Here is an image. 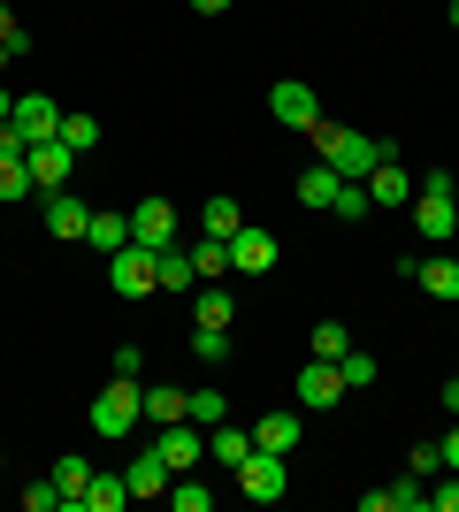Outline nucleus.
<instances>
[{
    "label": "nucleus",
    "mask_w": 459,
    "mask_h": 512,
    "mask_svg": "<svg viewBox=\"0 0 459 512\" xmlns=\"http://www.w3.org/2000/svg\"><path fill=\"white\" fill-rule=\"evenodd\" d=\"M306 138H314V153H322V161L345 176V184H360V176L383 161V138H360V130H345V123H314Z\"/></svg>",
    "instance_id": "obj_1"
},
{
    "label": "nucleus",
    "mask_w": 459,
    "mask_h": 512,
    "mask_svg": "<svg viewBox=\"0 0 459 512\" xmlns=\"http://www.w3.org/2000/svg\"><path fill=\"white\" fill-rule=\"evenodd\" d=\"M146 421V390H138V375H115L100 398H92V436H131V428Z\"/></svg>",
    "instance_id": "obj_2"
},
{
    "label": "nucleus",
    "mask_w": 459,
    "mask_h": 512,
    "mask_svg": "<svg viewBox=\"0 0 459 512\" xmlns=\"http://www.w3.org/2000/svg\"><path fill=\"white\" fill-rule=\"evenodd\" d=\"M108 283L123 291V299L161 291V253H153V245H123V253H108Z\"/></svg>",
    "instance_id": "obj_3"
},
{
    "label": "nucleus",
    "mask_w": 459,
    "mask_h": 512,
    "mask_svg": "<svg viewBox=\"0 0 459 512\" xmlns=\"http://www.w3.org/2000/svg\"><path fill=\"white\" fill-rule=\"evenodd\" d=\"M230 482H238L253 505H276V497H284V482H291V467H284V451H253L245 467H230Z\"/></svg>",
    "instance_id": "obj_4"
},
{
    "label": "nucleus",
    "mask_w": 459,
    "mask_h": 512,
    "mask_svg": "<svg viewBox=\"0 0 459 512\" xmlns=\"http://www.w3.org/2000/svg\"><path fill=\"white\" fill-rule=\"evenodd\" d=\"M360 184H368V199H375V207H406V199H414V192H421L414 176L398 169V146H391V138H383V161H375V169H368V176H360Z\"/></svg>",
    "instance_id": "obj_5"
},
{
    "label": "nucleus",
    "mask_w": 459,
    "mask_h": 512,
    "mask_svg": "<svg viewBox=\"0 0 459 512\" xmlns=\"http://www.w3.org/2000/svg\"><path fill=\"white\" fill-rule=\"evenodd\" d=\"M23 169H31V184H46V192H69V176H77V146L46 138V146L23 153Z\"/></svg>",
    "instance_id": "obj_6"
},
{
    "label": "nucleus",
    "mask_w": 459,
    "mask_h": 512,
    "mask_svg": "<svg viewBox=\"0 0 459 512\" xmlns=\"http://www.w3.org/2000/svg\"><path fill=\"white\" fill-rule=\"evenodd\" d=\"M268 115H276V123H291V130H314V123H322V100H314V85L284 77V85L268 92Z\"/></svg>",
    "instance_id": "obj_7"
},
{
    "label": "nucleus",
    "mask_w": 459,
    "mask_h": 512,
    "mask_svg": "<svg viewBox=\"0 0 459 512\" xmlns=\"http://www.w3.org/2000/svg\"><path fill=\"white\" fill-rule=\"evenodd\" d=\"M398 276L406 283H421V291H429V299H459V260L452 253H437V260H398Z\"/></svg>",
    "instance_id": "obj_8"
},
{
    "label": "nucleus",
    "mask_w": 459,
    "mask_h": 512,
    "mask_svg": "<svg viewBox=\"0 0 459 512\" xmlns=\"http://www.w3.org/2000/svg\"><path fill=\"white\" fill-rule=\"evenodd\" d=\"M153 451H161V467H169V474H192L199 459H207V436H199L192 421H169V428H161V444H153Z\"/></svg>",
    "instance_id": "obj_9"
},
{
    "label": "nucleus",
    "mask_w": 459,
    "mask_h": 512,
    "mask_svg": "<svg viewBox=\"0 0 459 512\" xmlns=\"http://www.w3.org/2000/svg\"><path fill=\"white\" fill-rule=\"evenodd\" d=\"M131 245H153V253L176 245V207H169V199H138V207H131Z\"/></svg>",
    "instance_id": "obj_10"
},
{
    "label": "nucleus",
    "mask_w": 459,
    "mask_h": 512,
    "mask_svg": "<svg viewBox=\"0 0 459 512\" xmlns=\"http://www.w3.org/2000/svg\"><path fill=\"white\" fill-rule=\"evenodd\" d=\"M406 207H414V230L429 237V245H444V237L459 230V207H452V192H414Z\"/></svg>",
    "instance_id": "obj_11"
},
{
    "label": "nucleus",
    "mask_w": 459,
    "mask_h": 512,
    "mask_svg": "<svg viewBox=\"0 0 459 512\" xmlns=\"http://www.w3.org/2000/svg\"><path fill=\"white\" fill-rule=\"evenodd\" d=\"M8 123L23 130V146H46V138H62V107L46 100V92H31V100H16V115Z\"/></svg>",
    "instance_id": "obj_12"
},
{
    "label": "nucleus",
    "mask_w": 459,
    "mask_h": 512,
    "mask_svg": "<svg viewBox=\"0 0 459 512\" xmlns=\"http://www.w3.org/2000/svg\"><path fill=\"white\" fill-rule=\"evenodd\" d=\"M337 398H345V367H337V360H314V367H299V406H306V413L337 406Z\"/></svg>",
    "instance_id": "obj_13"
},
{
    "label": "nucleus",
    "mask_w": 459,
    "mask_h": 512,
    "mask_svg": "<svg viewBox=\"0 0 459 512\" xmlns=\"http://www.w3.org/2000/svg\"><path fill=\"white\" fill-rule=\"evenodd\" d=\"M230 268H238V276H268V268H276V237L245 222V230L230 237Z\"/></svg>",
    "instance_id": "obj_14"
},
{
    "label": "nucleus",
    "mask_w": 459,
    "mask_h": 512,
    "mask_svg": "<svg viewBox=\"0 0 459 512\" xmlns=\"http://www.w3.org/2000/svg\"><path fill=\"white\" fill-rule=\"evenodd\" d=\"M85 222H92V207H85L77 192H46V237L77 245V237H85Z\"/></svg>",
    "instance_id": "obj_15"
},
{
    "label": "nucleus",
    "mask_w": 459,
    "mask_h": 512,
    "mask_svg": "<svg viewBox=\"0 0 459 512\" xmlns=\"http://www.w3.org/2000/svg\"><path fill=\"white\" fill-rule=\"evenodd\" d=\"M123 505H131V482H123V474H92L85 497H77V512H123Z\"/></svg>",
    "instance_id": "obj_16"
},
{
    "label": "nucleus",
    "mask_w": 459,
    "mask_h": 512,
    "mask_svg": "<svg viewBox=\"0 0 459 512\" xmlns=\"http://www.w3.org/2000/svg\"><path fill=\"white\" fill-rule=\"evenodd\" d=\"M123 482H131V497H169V467H161V451H138L131 467H123Z\"/></svg>",
    "instance_id": "obj_17"
},
{
    "label": "nucleus",
    "mask_w": 459,
    "mask_h": 512,
    "mask_svg": "<svg viewBox=\"0 0 459 512\" xmlns=\"http://www.w3.org/2000/svg\"><path fill=\"white\" fill-rule=\"evenodd\" d=\"M85 245H100V253H123V245H131V214L100 207V214L85 222Z\"/></svg>",
    "instance_id": "obj_18"
},
{
    "label": "nucleus",
    "mask_w": 459,
    "mask_h": 512,
    "mask_svg": "<svg viewBox=\"0 0 459 512\" xmlns=\"http://www.w3.org/2000/svg\"><path fill=\"white\" fill-rule=\"evenodd\" d=\"M207 459H222V467H245L253 459V428H207Z\"/></svg>",
    "instance_id": "obj_19"
},
{
    "label": "nucleus",
    "mask_w": 459,
    "mask_h": 512,
    "mask_svg": "<svg viewBox=\"0 0 459 512\" xmlns=\"http://www.w3.org/2000/svg\"><path fill=\"white\" fill-rule=\"evenodd\" d=\"M291 444H299V421H291V413H261V421H253V451H284L291 459Z\"/></svg>",
    "instance_id": "obj_20"
},
{
    "label": "nucleus",
    "mask_w": 459,
    "mask_h": 512,
    "mask_svg": "<svg viewBox=\"0 0 459 512\" xmlns=\"http://www.w3.org/2000/svg\"><path fill=\"white\" fill-rule=\"evenodd\" d=\"M46 482L62 490V505H77V497H85V482H92V467L77 459V451H69V459H54V467H46Z\"/></svg>",
    "instance_id": "obj_21"
},
{
    "label": "nucleus",
    "mask_w": 459,
    "mask_h": 512,
    "mask_svg": "<svg viewBox=\"0 0 459 512\" xmlns=\"http://www.w3.org/2000/svg\"><path fill=\"white\" fill-rule=\"evenodd\" d=\"M184 413H192V390H176V383H161V390H146V421H184Z\"/></svg>",
    "instance_id": "obj_22"
},
{
    "label": "nucleus",
    "mask_w": 459,
    "mask_h": 512,
    "mask_svg": "<svg viewBox=\"0 0 459 512\" xmlns=\"http://www.w3.org/2000/svg\"><path fill=\"white\" fill-rule=\"evenodd\" d=\"M192 268H199V283H222V276H230V237H207V245H192Z\"/></svg>",
    "instance_id": "obj_23"
},
{
    "label": "nucleus",
    "mask_w": 459,
    "mask_h": 512,
    "mask_svg": "<svg viewBox=\"0 0 459 512\" xmlns=\"http://www.w3.org/2000/svg\"><path fill=\"white\" fill-rule=\"evenodd\" d=\"M337 184H345V176L329 169V161H314V169L299 176V199H306V207H329V199H337Z\"/></svg>",
    "instance_id": "obj_24"
},
{
    "label": "nucleus",
    "mask_w": 459,
    "mask_h": 512,
    "mask_svg": "<svg viewBox=\"0 0 459 512\" xmlns=\"http://www.w3.org/2000/svg\"><path fill=\"white\" fill-rule=\"evenodd\" d=\"M192 283H199L192 253H176V245H161V291H169V299H176V291H192Z\"/></svg>",
    "instance_id": "obj_25"
},
{
    "label": "nucleus",
    "mask_w": 459,
    "mask_h": 512,
    "mask_svg": "<svg viewBox=\"0 0 459 512\" xmlns=\"http://www.w3.org/2000/svg\"><path fill=\"white\" fill-rule=\"evenodd\" d=\"M199 222H207V237H238V230H245L238 199H207V207H199Z\"/></svg>",
    "instance_id": "obj_26"
},
{
    "label": "nucleus",
    "mask_w": 459,
    "mask_h": 512,
    "mask_svg": "<svg viewBox=\"0 0 459 512\" xmlns=\"http://www.w3.org/2000/svg\"><path fill=\"white\" fill-rule=\"evenodd\" d=\"M329 214H337V222H368V214H375L368 184H337V199H329Z\"/></svg>",
    "instance_id": "obj_27"
},
{
    "label": "nucleus",
    "mask_w": 459,
    "mask_h": 512,
    "mask_svg": "<svg viewBox=\"0 0 459 512\" xmlns=\"http://www.w3.org/2000/svg\"><path fill=\"white\" fill-rule=\"evenodd\" d=\"M192 314H199V329H230V291H222V283H207V291L192 299Z\"/></svg>",
    "instance_id": "obj_28"
},
{
    "label": "nucleus",
    "mask_w": 459,
    "mask_h": 512,
    "mask_svg": "<svg viewBox=\"0 0 459 512\" xmlns=\"http://www.w3.org/2000/svg\"><path fill=\"white\" fill-rule=\"evenodd\" d=\"M306 344H314V360H345V352H352L345 321H314V337H306Z\"/></svg>",
    "instance_id": "obj_29"
},
{
    "label": "nucleus",
    "mask_w": 459,
    "mask_h": 512,
    "mask_svg": "<svg viewBox=\"0 0 459 512\" xmlns=\"http://www.w3.org/2000/svg\"><path fill=\"white\" fill-rule=\"evenodd\" d=\"M169 505L176 512H207V505H215V490H199L192 474H169Z\"/></svg>",
    "instance_id": "obj_30"
},
{
    "label": "nucleus",
    "mask_w": 459,
    "mask_h": 512,
    "mask_svg": "<svg viewBox=\"0 0 459 512\" xmlns=\"http://www.w3.org/2000/svg\"><path fill=\"white\" fill-rule=\"evenodd\" d=\"M62 146L92 153V146H100V115H62Z\"/></svg>",
    "instance_id": "obj_31"
},
{
    "label": "nucleus",
    "mask_w": 459,
    "mask_h": 512,
    "mask_svg": "<svg viewBox=\"0 0 459 512\" xmlns=\"http://www.w3.org/2000/svg\"><path fill=\"white\" fill-rule=\"evenodd\" d=\"M31 192V169H23V153H0V199H23Z\"/></svg>",
    "instance_id": "obj_32"
},
{
    "label": "nucleus",
    "mask_w": 459,
    "mask_h": 512,
    "mask_svg": "<svg viewBox=\"0 0 459 512\" xmlns=\"http://www.w3.org/2000/svg\"><path fill=\"white\" fill-rule=\"evenodd\" d=\"M222 413H230V398H222V390H192V413H184V421H199V428H215Z\"/></svg>",
    "instance_id": "obj_33"
},
{
    "label": "nucleus",
    "mask_w": 459,
    "mask_h": 512,
    "mask_svg": "<svg viewBox=\"0 0 459 512\" xmlns=\"http://www.w3.org/2000/svg\"><path fill=\"white\" fill-rule=\"evenodd\" d=\"M406 474H414V482H437V474H444V444H414Z\"/></svg>",
    "instance_id": "obj_34"
},
{
    "label": "nucleus",
    "mask_w": 459,
    "mask_h": 512,
    "mask_svg": "<svg viewBox=\"0 0 459 512\" xmlns=\"http://www.w3.org/2000/svg\"><path fill=\"white\" fill-rule=\"evenodd\" d=\"M337 367H345V390H368L375 375H383V367H375L368 352H345V360H337Z\"/></svg>",
    "instance_id": "obj_35"
},
{
    "label": "nucleus",
    "mask_w": 459,
    "mask_h": 512,
    "mask_svg": "<svg viewBox=\"0 0 459 512\" xmlns=\"http://www.w3.org/2000/svg\"><path fill=\"white\" fill-rule=\"evenodd\" d=\"M0 46H8V54H16V62H23V54H31V31H23V23L8 16V0H0Z\"/></svg>",
    "instance_id": "obj_36"
},
{
    "label": "nucleus",
    "mask_w": 459,
    "mask_h": 512,
    "mask_svg": "<svg viewBox=\"0 0 459 512\" xmlns=\"http://www.w3.org/2000/svg\"><path fill=\"white\" fill-rule=\"evenodd\" d=\"M192 352L199 360H230V329H192Z\"/></svg>",
    "instance_id": "obj_37"
},
{
    "label": "nucleus",
    "mask_w": 459,
    "mask_h": 512,
    "mask_svg": "<svg viewBox=\"0 0 459 512\" xmlns=\"http://www.w3.org/2000/svg\"><path fill=\"white\" fill-rule=\"evenodd\" d=\"M429 505H437V512H459V474H452V467H444V482L429 490Z\"/></svg>",
    "instance_id": "obj_38"
},
{
    "label": "nucleus",
    "mask_w": 459,
    "mask_h": 512,
    "mask_svg": "<svg viewBox=\"0 0 459 512\" xmlns=\"http://www.w3.org/2000/svg\"><path fill=\"white\" fill-rule=\"evenodd\" d=\"M23 505H31V512H54V505H62V490H54V482H31V490H23Z\"/></svg>",
    "instance_id": "obj_39"
},
{
    "label": "nucleus",
    "mask_w": 459,
    "mask_h": 512,
    "mask_svg": "<svg viewBox=\"0 0 459 512\" xmlns=\"http://www.w3.org/2000/svg\"><path fill=\"white\" fill-rule=\"evenodd\" d=\"M108 367H115V375H138V367H146V352H138V344H115Z\"/></svg>",
    "instance_id": "obj_40"
},
{
    "label": "nucleus",
    "mask_w": 459,
    "mask_h": 512,
    "mask_svg": "<svg viewBox=\"0 0 459 512\" xmlns=\"http://www.w3.org/2000/svg\"><path fill=\"white\" fill-rule=\"evenodd\" d=\"M360 512H398V482H391V490H368V497H360Z\"/></svg>",
    "instance_id": "obj_41"
},
{
    "label": "nucleus",
    "mask_w": 459,
    "mask_h": 512,
    "mask_svg": "<svg viewBox=\"0 0 459 512\" xmlns=\"http://www.w3.org/2000/svg\"><path fill=\"white\" fill-rule=\"evenodd\" d=\"M444 467L459 474V428H452V436H444Z\"/></svg>",
    "instance_id": "obj_42"
},
{
    "label": "nucleus",
    "mask_w": 459,
    "mask_h": 512,
    "mask_svg": "<svg viewBox=\"0 0 459 512\" xmlns=\"http://www.w3.org/2000/svg\"><path fill=\"white\" fill-rule=\"evenodd\" d=\"M444 413H459V375H452V383H444Z\"/></svg>",
    "instance_id": "obj_43"
},
{
    "label": "nucleus",
    "mask_w": 459,
    "mask_h": 512,
    "mask_svg": "<svg viewBox=\"0 0 459 512\" xmlns=\"http://www.w3.org/2000/svg\"><path fill=\"white\" fill-rule=\"evenodd\" d=\"M192 8H199V16H222V8H230V0H192Z\"/></svg>",
    "instance_id": "obj_44"
},
{
    "label": "nucleus",
    "mask_w": 459,
    "mask_h": 512,
    "mask_svg": "<svg viewBox=\"0 0 459 512\" xmlns=\"http://www.w3.org/2000/svg\"><path fill=\"white\" fill-rule=\"evenodd\" d=\"M8 115H16V92H8V85H0V123H8Z\"/></svg>",
    "instance_id": "obj_45"
},
{
    "label": "nucleus",
    "mask_w": 459,
    "mask_h": 512,
    "mask_svg": "<svg viewBox=\"0 0 459 512\" xmlns=\"http://www.w3.org/2000/svg\"><path fill=\"white\" fill-rule=\"evenodd\" d=\"M444 16H452V31H459V0H452V8H444Z\"/></svg>",
    "instance_id": "obj_46"
},
{
    "label": "nucleus",
    "mask_w": 459,
    "mask_h": 512,
    "mask_svg": "<svg viewBox=\"0 0 459 512\" xmlns=\"http://www.w3.org/2000/svg\"><path fill=\"white\" fill-rule=\"evenodd\" d=\"M8 62H16V54H8V46H0V69H8Z\"/></svg>",
    "instance_id": "obj_47"
}]
</instances>
